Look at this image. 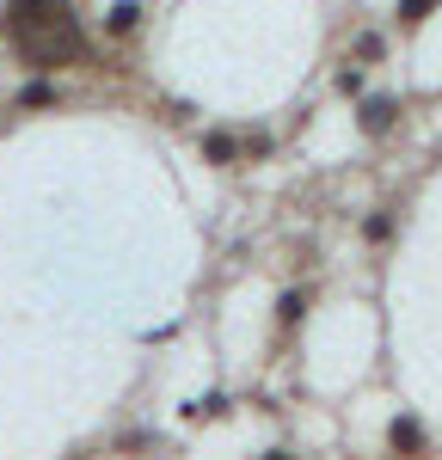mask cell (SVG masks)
<instances>
[{"instance_id":"6da1fadb","label":"cell","mask_w":442,"mask_h":460,"mask_svg":"<svg viewBox=\"0 0 442 460\" xmlns=\"http://www.w3.org/2000/svg\"><path fill=\"white\" fill-rule=\"evenodd\" d=\"M13 43H19V56L31 62V68H68V62H86V37L74 25V13L62 0H43L25 25H13Z\"/></svg>"},{"instance_id":"7a4b0ae2","label":"cell","mask_w":442,"mask_h":460,"mask_svg":"<svg viewBox=\"0 0 442 460\" xmlns=\"http://www.w3.org/2000/svg\"><path fill=\"white\" fill-rule=\"evenodd\" d=\"M357 123H363V136H387V129L400 123V99H363Z\"/></svg>"},{"instance_id":"3957f363","label":"cell","mask_w":442,"mask_h":460,"mask_svg":"<svg viewBox=\"0 0 442 460\" xmlns=\"http://www.w3.org/2000/svg\"><path fill=\"white\" fill-rule=\"evenodd\" d=\"M387 448H393V455H424V429L411 424V418H393V424H387Z\"/></svg>"},{"instance_id":"277c9868","label":"cell","mask_w":442,"mask_h":460,"mask_svg":"<svg viewBox=\"0 0 442 460\" xmlns=\"http://www.w3.org/2000/svg\"><path fill=\"white\" fill-rule=\"evenodd\" d=\"M203 160H209V166H234V160H240V142H234V136H203Z\"/></svg>"},{"instance_id":"5b68a950","label":"cell","mask_w":442,"mask_h":460,"mask_svg":"<svg viewBox=\"0 0 442 460\" xmlns=\"http://www.w3.org/2000/svg\"><path fill=\"white\" fill-rule=\"evenodd\" d=\"M363 240H368V246H387V240H393V209H375V215H368V221H363Z\"/></svg>"},{"instance_id":"8992f818","label":"cell","mask_w":442,"mask_h":460,"mask_svg":"<svg viewBox=\"0 0 442 460\" xmlns=\"http://www.w3.org/2000/svg\"><path fill=\"white\" fill-rule=\"evenodd\" d=\"M136 19H142V6H136V0H123V6H110V19H105V31H136Z\"/></svg>"},{"instance_id":"52a82bcc","label":"cell","mask_w":442,"mask_h":460,"mask_svg":"<svg viewBox=\"0 0 442 460\" xmlns=\"http://www.w3.org/2000/svg\"><path fill=\"white\" fill-rule=\"evenodd\" d=\"M19 105H25V111H43V105H56V86H49V80H31V86L19 93Z\"/></svg>"},{"instance_id":"ba28073f","label":"cell","mask_w":442,"mask_h":460,"mask_svg":"<svg viewBox=\"0 0 442 460\" xmlns=\"http://www.w3.org/2000/svg\"><path fill=\"white\" fill-rule=\"evenodd\" d=\"M43 0H6V13H0V31H13V25H25Z\"/></svg>"},{"instance_id":"9c48e42d","label":"cell","mask_w":442,"mask_h":460,"mask_svg":"<svg viewBox=\"0 0 442 460\" xmlns=\"http://www.w3.org/2000/svg\"><path fill=\"white\" fill-rule=\"evenodd\" d=\"M430 13H437V0H400V25H405V31H411V25H424Z\"/></svg>"},{"instance_id":"30bf717a","label":"cell","mask_w":442,"mask_h":460,"mask_svg":"<svg viewBox=\"0 0 442 460\" xmlns=\"http://www.w3.org/2000/svg\"><path fill=\"white\" fill-rule=\"evenodd\" d=\"M381 49H387V43H381V31H363V37H357V56H363V62H381Z\"/></svg>"},{"instance_id":"8fae6325","label":"cell","mask_w":442,"mask_h":460,"mask_svg":"<svg viewBox=\"0 0 442 460\" xmlns=\"http://www.w3.org/2000/svg\"><path fill=\"white\" fill-rule=\"evenodd\" d=\"M301 307H307V295H283V301H277V319H283V325H295V319H301Z\"/></svg>"},{"instance_id":"7c38bea8","label":"cell","mask_w":442,"mask_h":460,"mask_svg":"<svg viewBox=\"0 0 442 460\" xmlns=\"http://www.w3.org/2000/svg\"><path fill=\"white\" fill-rule=\"evenodd\" d=\"M338 93H344V99H357V93H363V74L344 68V74H338Z\"/></svg>"}]
</instances>
